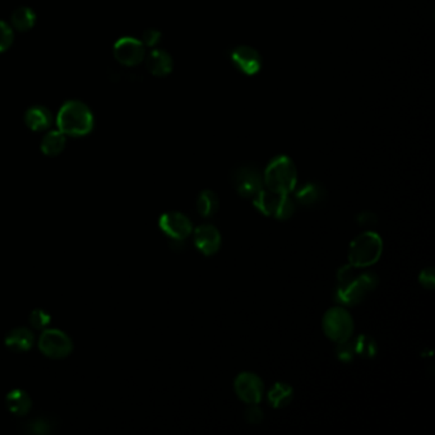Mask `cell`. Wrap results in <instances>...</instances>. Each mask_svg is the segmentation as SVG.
I'll use <instances>...</instances> for the list:
<instances>
[{"mask_svg":"<svg viewBox=\"0 0 435 435\" xmlns=\"http://www.w3.org/2000/svg\"><path fill=\"white\" fill-rule=\"evenodd\" d=\"M378 284L379 278L374 270L368 267L346 264L337 273L333 300L341 306H354L376 290Z\"/></svg>","mask_w":435,"mask_h":435,"instance_id":"1","label":"cell"},{"mask_svg":"<svg viewBox=\"0 0 435 435\" xmlns=\"http://www.w3.org/2000/svg\"><path fill=\"white\" fill-rule=\"evenodd\" d=\"M56 126L63 134L69 137H85L93 132L95 126L91 109L77 100L66 101L56 115Z\"/></svg>","mask_w":435,"mask_h":435,"instance_id":"2","label":"cell"},{"mask_svg":"<svg viewBox=\"0 0 435 435\" xmlns=\"http://www.w3.org/2000/svg\"><path fill=\"white\" fill-rule=\"evenodd\" d=\"M263 181L268 191L290 194L297 185V172L294 161L285 155L272 158L264 170Z\"/></svg>","mask_w":435,"mask_h":435,"instance_id":"3","label":"cell"},{"mask_svg":"<svg viewBox=\"0 0 435 435\" xmlns=\"http://www.w3.org/2000/svg\"><path fill=\"white\" fill-rule=\"evenodd\" d=\"M382 237L374 231H365L351 242L349 248L350 263L369 267L382 256Z\"/></svg>","mask_w":435,"mask_h":435,"instance_id":"4","label":"cell"},{"mask_svg":"<svg viewBox=\"0 0 435 435\" xmlns=\"http://www.w3.org/2000/svg\"><path fill=\"white\" fill-rule=\"evenodd\" d=\"M254 205L267 216L286 220L295 212L297 202L289 194L262 189L254 197Z\"/></svg>","mask_w":435,"mask_h":435,"instance_id":"5","label":"cell"},{"mask_svg":"<svg viewBox=\"0 0 435 435\" xmlns=\"http://www.w3.org/2000/svg\"><path fill=\"white\" fill-rule=\"evenodd\" d=\"M322 327L330 340L342 342L349 340L354 332V319L345 306H333L324 314Z\"/></svg>","mask_w":435,"mask_h":435,"instance_id":"6","label":"cell"},{"mask_svg":"<svg viewBox=\"0 0 435 435\" xmlns=\"http://www.w3.org/2000/svg\"><path fill=\"white\" fill-rule=\"evenodd\" d=\"M231 183L242 197L254 198L263 189V174L257 166H239L231 174Z\"/></svg>","mask_w":435,"mask_h":435,"instance_id":"7","label":"cell"},{"mask_svg":"<svg viewBox=\"0 0 435 435\" xmlns=\"http://www.w3.org/2000/svg\"><path fill=\"white\" fill-rule=\"evenodd\" d=\"M39 349L50 359H64L71 355L73 342L71 337L63 330L56 328L44 330L39 338Z\"/></svg>","mask_w":435,"mask_h":435,"instance_id":"8","label":"cell"},{"mask_svg":"<svg viewBox=\"0 0 435 435\" xmlns=\"http://www.w3.org/2000/svg\"><path fill=\"white\" fill-rule=\"evenodd\" d=\"M145 45L141 40L134 37H121L114 45V58L118 60L121 66H136L141 64L145 56Z\"/></svg>","mask_w":435,"mask_h":435,"instance_id":"9","label":"cell"},{"mask_svg":"<svg viewBox=\"0 0 435 435\" xmlns=\"http://www.w3.org/2000/svg\"><path fill=\"white\" fill-rule=\"evenodd\" d=\"M234 388L237 397L244 403H258L263 395V381L254 373L243 371L237 376Z\"/></svg>","mask_w":435,"mask_h":435,"instance_id":"10","label":"cell"},{"mask_svg":"<svg viewBox=\"0 0 435 435\" xmlns=\"http://www.w3.org/2000/svg\"><path fill=\"white\" fill-rule=\"evenodd\" d=\"M160 229L165 232L167 237L175 240H184L191 232V220L181 212H166L158 221Z\"/></svg>","mask_w":435,"mask_h":435,"instance_id":"11","label":"cell"},{"mask_svg":"<svg viewBox=\"0 0 435 435\" xmlns=\"http://www.w3.org/2000/svg\"><path fill=\"white\" fill-rule=\"evenodd\" d=\"M231 61L237 71L254 76L262 69V58L254 47L240 45L231 52Z\"/></svg>","mask_w":435,"mask_h":435,"instance_id":"12","label":"cell"},{"mask_svg":"<svg viewBox=\"0 0 435 435\" xmlns=\"http://www.w3.org/2000/svg\"><path fill=\"white\" fill-rule=\"evenodd\" d=\"M194 243L198 249L205 256H212L218 253L222 244V237L216 226L211 224H203L198 226L194 231Z\"/></svg>","mask_w":435,"mask_h":435,"instance_id":"13","label":"cell"},{"mask_svg":"<svg viewBox=\"0 0 435 435\" xmlns=\"http://www.w3.org/2000/svg\"><path fill=\"white\" fill-rule=\"evenodd\" d=\"M294 201L304 207H314L322 203L326 198V189L316 181H305L294 188Z\"/></svg>","mask_w":435,"mask_h":435,"instance_id":"14","label":"cell"},{"mask_svg":"<svg viewBox=\"0 0 435 435\" xmlns=\"http://www.w3.org/2000/svg\"><path fill=\"white\" fill-rule=\"evenodd\" d=\"M25 123L33 132H42L53 124V115L42 105H33L25 114Z\"/></svg>","mask_w":435,"mask_h":435,"instance_id":"15","label":"cell"},{"mask_svg":"<svg viewBox=\"0 0 435 435\" xmlns=\"http://www.w3.org/2000/svg\"><path fill=\"white\" fill-rule=\"evenodd\" d=\"M148 72L156 77H165L172 71V58L165 50H153L145 59Z\"/></svg>","mask_w":435,"mask_h":435,"instance_id":"16","label":"cell"},{"mask_svg":"<svg viewBox=\"0 0 435 435\" xmlns=\"http://www.w3.org/2000/svg\"><path fill=\"white\" fill-rule=\"evenodd\" d=\"M6 346L8 349L16 351V352H25L32 347L33 335L32 332L27 330L25 327H18L8 332L6 336Z\"/></svg>","mask_w":435,"mask_h":435,"instance_id":"17","label":"cell"},{"mask_svg":"<svg viewBox=\"0 0 435 435\" xmlns=\"http://www.w3.org/2000/svg\"><path fill=\"white\" fill-rule=\"evenodd\" d=\"M6 405L9 412L16 416H25L31 410L32 401L31 397L27 395L23 389H13L11 391L6 398Z\"/></svg>","mask_w":435,"mask_h":435,"instance_id":"18","label":"cell"},{"mask_svg":"<svg viewBox=\"0 0 435 435\" xmlns=\"http://www.w3.org/2000/svg\"><path fill=\"white\" fill-rule=\"evenodd\" d=\"M66 134L58 131H50L41 141V151L47 156H58L66 148Z\"/></svg>","mask_w":435,"mask_h":435,"instance_id":"19","label":"cell"},{"mask_svg":"<svg viewBox=\"0 0 435 435\" xmlns=\"http://www.w3.org/2000/svg\"><path fill=\"white\" fill-rule=\"evenodd\" d=\"M292 397H294V389L287 383H276L268 391V401L270 406L276 409L287 406L292 401Z\"/></svg>","mask_w":435,"mask_h":435,"instance_id":"20","label":"cell"},{"mask_svg":"<svg viewBox=\"0 0 435 435\" xmlns=\"http://www.w3.org/2000/svg\"><path fill=\"white\" fill-rule=\"evenodd\" d=\"M220 208V199L218 194L211 189H205L201 191L197 198V210L201 216L212 218L216 215Z\"/></svg>","mask_w":435,"mask_h":435,"instance_id":"21","label":"cell"},{"mask_svg":"<svg viewBox=\"0 0 435 435\" xmlns=\"http://www.w3.org/2000/svg\"><path fill=\"white\" fill-rule=\"evenodd\" d=\"M36 13L35 11L28 7L17 8L11 16V23L12 26L20 32H26L31 30L36 23Z\"/></svg>","mask_w":435,"mask_h":435,"instance_id":"22","label":"cell"},{"mask_svg":"<svg viewBox=\"0 0 435 435\" xmlns=\"http://www.w3.org/2000/svg\"><path fill=\"white\" fill-rule=\"evenodd\" d=\"M354 343V349H355L356 357H364V359H370V357H374L376 355V342L374 338L367 336V335H362V336H357L352 340Z\"/></svg>","mask_w":435,"mask_h":435,"instance_id":"23","label":"cell"},{"mask_svg":"<svg viewBox=\"0 0 435 435\" xmlns=\"http://www.w3.org/2000/svg\"><path fill=\"white\" fill-rule=\"evenodd\" d=\"M337 357L342 362V363H351L356 359L355 349H354V343L352 340H346L342 342H338V346L336 349Z\"/></svg>","mask_w":435,"mask_h":435,"instance_id":"24","label":"cell"},{"mask_svg":"<svg viewBox=\"0 0 435 435\" xmlns=\"http://www.w3.org/2000/svg\"><path fill=\"white\" fill-rule=\"evenodd\" d=\"M14 40V33L12 27L7 22L0 20V53L7 52L12 47Z\"/></svg>","mask_w":435,"mask_h":435,"instance_id":"25","label":"cell"},{"mask_svg":"<svg viewBox=\"0 0 435 435\" xmlns=\"http://www.w3.org/2000/svg\"><path fill=\"white\" fill-rule=\"evenodd\" d=\"M28 321H30V323H31L33 328H36V330H45L47 326L50 324L52 316H49V313H47L45 310L36 309L33 310L32 313L30 314Z\"/></svg>","mask_w":435,"mask_h":435,"instance_id":"26","label":"cell"},{"mask_svg":"<svg viewBox=\"0 0 435 435\" xmlns=\"http://www.w3.org/2000/svg\"><path fill=\"white\" fill-rule=\"evenodd\" d=\"M244 416L245 420L249 424L258 425L263 420V411L258 407L257 403H251V406L245 410Z\"/></svg>","mask_w":435,"mask_h":435,"instance_id":"27","label":"cell"},{"mask_svg":"<svg viewBox=\"0 0 435 435\" xmlns=\"http://www.w3.org/2000/svg\"><path fill=\"white\" fill-rule=\"evenodd\" d=\"M160 40H161V32L158 30H155V28H150V30H145L143 32L141 41L145 47H153L157 45Z\"/></svg>","mask_w":435,"mask_h":435,"instance_id":"28","label":"cell"},{"mask_svg":"<svg viewBox=\"0 0 435 435\" xmlns=\"http://www.w3.org/2000/svg\"><path fill=\"white\" fill-rule=\"evenodd\" d=\"M419 281H420V284H422L424 287H427V289H433L435 285L434 268L429 267V268L422 270L420 276H419Z\"/></svg>","mask_w":435,"mask_h":435,"instance_id":"29","label":"cell"},{"mask_svg":"<svg viewBox=\"0 0 435 435\" xmlns=\"http://www.w3.org/2000/svg\"><path fill=\"white\" fill-rule=\"evenodd\" d=\"M357 222L363 226H368V225L376 224V216L373 212L365 211L362 212L359 216H357Z\"/></svg>","mask_w":435,"mask_h":435,"instance_id":"30","label":"cell"}]
</instances>
